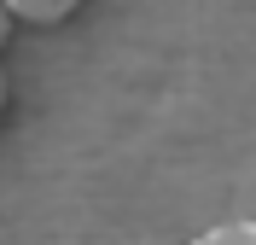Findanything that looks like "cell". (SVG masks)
<instances>
[{
    "instance_id": "obj_1",
    "label": "cell",
    "mask_w": 256,
    "mask_h": 245,
    "mask_svg": "<svg viewBox=\"0 0 256 245\" xmlns=\"http://www.w3.org/2000/svg\"><path fill=\"white\" fill-rule=\"evenodd\" d=\"M6 6H12V18L30 24V30H58V24H70L88 0H6Z\"/></svg>"
},
{
    "instance_id": "obj_2",
    "label": "cell",
    "mask_w": 256,
    "mask_h": 245,
    "mask_svg": "<svg viewBox=\"0 0 256 245\" xmlns=\"http://www.w3.org/2000/svg\"><path fill=\"white\" fill-rule=\"evenodd\" d=\"M233 239H256V222H233V228H216L210 245H233Z\"/></svg>"
},
{
    "instance_id": "obj_3",
    "label": "cell",
    "mask_w": 256,
    "mask_h": 245,
    "mask_svg": "<svg viewBox=\"0 0 256 245\" xmlns=\"http://www.w3.org/2000/svg\"><path fill=\"white\" fill-rule=\"evenodd\" d=\"M12 30H18V18H12V6L0 0V53H6V41H12Z\"/></svg>"
},
{
    "instance_id": "obj_4",
    "label": "cell",
    "mask_w": 256,
    "mask_h": 245,
    "mask_svg": "<svg viewBox=\"0 0 256 245\" xmlns=\"http://www.w3.org/2000/svg\"><path fill=\"white\" fill-rule=\"evenodd\" d=\"M6 99H12V88H6V70H0V117H6Z\"/></svg>"
}]
</instances>
